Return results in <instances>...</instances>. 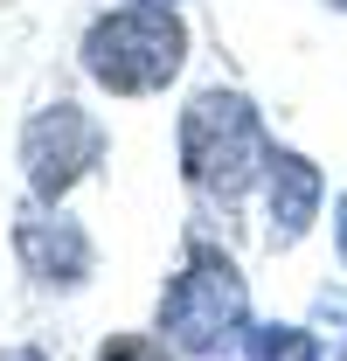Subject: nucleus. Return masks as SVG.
I'll return each instance as SVG.
<instances>
[{
  "mask_svg": "<svg viewBox=\"0 0 347 361\" xmlns=\"http://www.w3.org/2000/svg\"><path fill=\"white\" fill-rule=\"evenodd\" d=\"M271 133H264V111L243 97V90H202L188 97L181 111V174L195 195H209L222 209H236L250 188H264V167H271Z\"/></svg>",
  "mask_w": 347,
  "mask_h": 361,
  "instance_id": "obj_1",
  "label": "nucleus"
},
{
  "mask_svg": "<svg viewBox=\"0 0 347 361\" xmlns=\"http://www.w3.org/2000/svg\"><path fill=\"white\" fill-rule=\"evenodd\" d=\"M160 341L181 361H222L229 348L250 341V285L222 250L195 243L188 264L160 292Z\"/></svg>",
  "mask_w": 347,
  "mask_h": 361,
  "instance_id": "obj_2",
  "label": "nucleus"
},
{
  "mask_svg": "<svg viewBox=\"0 0 347 361\" xmlns=\"http://www.w3.org/2000/svg\"><path fill=\"white\" fill-rule=\"evenodd\" d=\"M77 56H84V77L104 84L111 97H153L188 63V21L174 7H153V0H126L84 28Z\"/></svg>",
  "mask_w": 347,
  "mask_h": 361,
  "instance_id": "obj_3",
  "label": "nucleus"
},
{
  "mask_svg": "<svg viewBox=\"0 0 347 361\" xmlns=\"http://www.w3.org/2000/svg\"><path fill=\"white\" fill-rule=\"evenodd\" d=\"M97 160H104V126L84 104L56 97L42 111H28V126H21V174H28L35 202H63L84 174H97Z\"/></svg>",
  "mask_w": 347,
  "mask_h": 361,
  "instance_id": "obj_4",
  "label": "nucleus"
},
{
  "mask_svg": "<svg viewBox=\"0 0 347 361\" xmlns=\"http://www.w3.org/2000/svg\"><path fill=\"white\" fill-rule=\"evenodd\" d=\"M14 257H21V271L42 292H77L97 271V243H90V229L63 202H28L14 216Z\"/></svg>",
  "mask_w": 347,
  "mask_h": 361,
  "instance_id": "obj_5",
  "label": "nucleus"
},
{
  "mask_svg": "<svg viewBox=\"0 0 347 361\" xmlns=\"http://www.w3.org/2000/svg\"><path fill=\"white\" fill-rule=\"evenodd\" d=\"M319 202H327V174L305 153L278 146L271 167H264V236H271V250L305 243V229L319 223Z\"/></svg>",
  "mask_w": 347,
  "mask_h": 361,
  "instance_id": "obj_6",
  "label": "nucleus"
},
{
  "mask_svg": "<svg viewBox=\"0 0 347 361\" xmlns=\"http://www.w3.org/2000/svg\"><path fill=\"white\" fill-rule=\"evenodd\" d=\"M243 361H327V348H319L312 326H285V319H271V326H250Z\"/></svg>",
  "mask_w": 347,
  "mask_h": 361,
  "instance_id": "obj_7",
  "label": "nucleus"
},
{
  "mask_svg": "<svg viewBox=\"0 0 347 361\" xmlns=\"http://www.w3.org/2000/svg\"><path fill=\"white\" fill-rule=\"evenodd\" d=\"M312 334H319L327 361H347V285H319L312 292Z\"/></svg>",
  "mask_w": 347,
  "mask_h": 361,
  "instance_id": "obj_8",
  "label": "nucleus"
},
{
  "mask_svg": "<svg viewBox=\"0 0 347 361\" xmlns=\"http://www.w3.org/2000/svg\"><path fill=\"white\" fill-rule=\"evenodd\" d=\"M97 361H181V355H174L160 334H111L97 348Z\"/></svg>",
  "mask_w": 347,
  "mask_h": 361,
  "instance_id": "obj_9",
  "label": "nucleus"
},
{
  "mask_svg": "<svg viewBox=\"0 0 347 361\" xmlns=\"http://www.w3.org/2000/svg\"><path fill=\"white\" fill-rule=\"evenodd\" d=\"M334 250H341V264H347V195H341V209H334Z\"/></svg>",
  "mask_w": 347,
  "mask_h": 361,
  "instance_id": "obj_10",
  "label": "nucleus"
},
{
  "mask_svg": "<svg viewBox=\"0 0 347 361\" xmlns=\"http://www.w3.org/2000/svg\"><path fill=\"white\" fill-rule=\"evenodd\" d=\"M0 361H42V355H35V348H7Z\"/></svg>",
  "mask_w": 347,
  "mask_h": 361,
  "instance_id": "obj_11",
  "label": "nucleus"
},
{
  "mask_svg": "<svg viewBox=\"0 0 347 361\" xmlns=\"http://www.w3.org/2000/svg\"><path fill=\"white\" fill-rule=\"evenodd\" d=\"M327 7H341V14H347V0H327Z\"/></svg>",
  "mask_w": 347,
  "mask_h": 361,
  "instance_id": "obj_12",
  "label": "nucleus"
},
{
  "mask_svg": "<svg viewBox=\"0 0 347 361\" xmlns=\"http://www.w3.org/2000/svg\"><path fill=\"white\" fill-rule=\"evenodd\" d=\"M153 7H174V0H153Z\"/></svg>",
  "mask_w": 347,
  "mask_h": 361,
  "instance_id": "obj_13",
  "label": "nucleus"
}]
</instances>
